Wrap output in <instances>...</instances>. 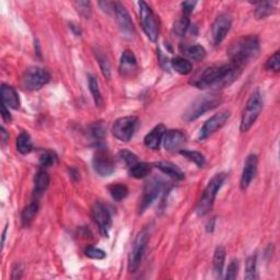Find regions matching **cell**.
Here are the masks:
<instances>
[{
    "mask_svg": "<svg viewBox=\"0 0 280 280\" xmlns=\"http://www.w3.org/2000/svg\"><path fill=\"white\" fill-rule=\"evenodd\" d=\"M23 269L20 265H15V267L12 269V276L11 279H20L22 276Z\"/></svg>",
    "mask_w": 280,
    "mask_h": 280,
    "instance_id": "cell-45",
    "label": "cell"
},
{
    "mask_svg": "<svg viewBox=\"0 0 280 280\" xmlns=\"http://www.w3.org/2000/svg\"><path fill=\"white\" fill-rule=\"evenodd\" d=\"M114 13H115L118 28L121 30L122 34L127 39H132L135 35V28L132 21L131 14H129V12L127 11L126 7L121 2H115V6H114Z\"/></svg>",
    "mask_w": 280,
    "mask_h": 280,
    "instance_id": "cell-15",
    "label": "cell"
},
{
    "mask_svg": "<svg viewBox=\"0 0 280 280\" xmlns=\"http://www.w3.org/2000/svg\"><path fill=\"white\" fill-rule=\"evenodd\" d=\"M196 3H197L196 1H184V2L182 3L183 14H184V15H187V17H189L190 13L194 11Z\"/></svg>",
    "mask_w": 280,
    "mask_h": 280,
    "instance_id": "cell-43",
    "label": "cell"
},
{
    "mask_svg": "<svg viewBox=\"0 0 280 280\" xmlns=\"http://www.w3.org/2000/svg\"><path fill=\"white\" fill-rule=\"evenodd\" d=\"M95 57L98 61V65L101 67L102 74L104 75L107 79L111 78V67H110V63H108V59L106 55L104 54V51H102L100 49L95 50Z\"/></svg>",
    "mask_w": 280,
    "mask_h": 280,
    "instance_id": "cell-35",
    "label": "cell"
},
{
    "mask_svg": "<svg viewBox=\"0 0 280 280\" xmlns=\"http://www.w3.org/2000/svg\"><path fill=\"white\" fill-rule=\"evenodd\" d=\"M92 164L95 172L103 178L112 175L115 171L114 159L105 148H97L94 155H93Z\"/></svg>",
    "mask_w": 280,
    "mask_h": 280,
    "instance_id": "cell-11",
    "label": "cell"
},
{
    "mask_svg": "<svg viewBox=\"0 0 280 280\" xmlns=\"http://www.w3.org/2000/svg\"><path fill=\"white\" fill-rule=\"evenodd\" d=\"M110 193H111L113 199H115L116 201H121L123 199H125L128 196L129 190L126 185L115 184V185L110 186Z\"/></svg>",
    "mask_w": 280,
    "mask_h": 280,
    "instance_id": "cell-36",
    "label": "cell"
},
{
    "mask_svg": "<svg viewBox=\"0 0 280 280\" xmlns=\"http://www.w3.org/2000/svg\"><path fill=\"white\" fill-rule=\"evenodd\" d=\"M225 261H226V250L224 246H217L214 255V272L217 277H221L222 273H224V267H225Z\"/></svg>",
    "mask_w": 280,
    "mask_h": 280,
    "instance_id": "cell-25",
    "label": "cell"
},
{
    "mask_svg": "<svg viewBox=\"0 0 280 280\" xmlns=\"http://www.w3.org/2000/svg\"><path fill=\"white\" fill-rule=\"evenodd\" d=\"M8 139H9V134L6 132V129L1 127L0 128V140H1L2 146H4V143L7 142Z\"/></svg>",
    "mask_w": 280,
    "mask_h": 280,
    "instance_id": "cell-46",
    "label": "cell"
},
{
    "mask_svg": "<svg viewBox=\"0 0 280 280\" xmlns=\"http://www.w3.org/2000/svg\"><path fill=\"white\" fill-rule=\"evenodd\" d=\"M180 153L182 154L184 158L189 160V161L194 162L197 165V167H199V168H203L205 163H206L205 155L203 153L198 152V151H190V150L182 149L180 151Z\"/></svg>",
    "mask_w": 280,
    "mask_h": 280,
    "instance_id": "cell-31",
    "label": "cell"
},
{
    "mask_svg": "<svg viewBox=\"0 0 280 280\" xmlns=\"http://www.w3.org/2000/svg\"><path fill=\"white\" fill-rule=\"evenodd\" d=\"M256 269H257V255L253 254L250 257L246 259V265H245V279L252 280L256 278Z\"/></svg>",
    "mask_w": 280,
    "mask_h": 280,
    "instance_id": "cell-34",
    "label": "cell"
},
{
    "mask_svg": "<svg viewBox=\"0 0 280 280\" xmlns=\"http://www.w3.org/2000/svg\"><path fill=\"white\" fill-rule=\"evenodd\" d=\"M58 162V155L53 150H45L40 155V163L43 168L53 167Z\"/></svg>",
    "mask_w": 280,
    "mask_h": 280,
    "instance_id": "cell-33",
    "label": "cell"
},
{
    "mask_svg": "<svg viewBox=\"0 0 280 280\" xmlns=\"http://www.w3.org/2000/svg\"><path fill=\"white\" fill-rule=\"evenodd\" d=\"M91 136L96 140H102L105 136V128L102 123H95L90 127Z\"/></svg>",
    "mask_w": 280,
    "mask_h": 280,
    "instance_id": "cell-39",
    "label": "cell"
},
{
    "mask_svg": "<svg viewBox=\"0 0 280 280\" xmlns=\"http://www.w3.org/2000/svg\"><path fill=\"white\" fill-rule=\"evenodd\" d=\"M0 95H1V104L6 105L8 108L18 110L20 107V97L17 90L13 87L6 84L1 85Z\"/></svg>",
    "mask_w": 280,
    "mask_h": 280,
    "instance_id": "cell-18",
    "label": "cell"
},
{
    "mask_svg": "<svg viewBox=\"0 0 280 280\" xmlns=\"http://www.w3.org/2000/svg\"><path fill=\"white\" fill-rule=\"evenodd\" d=\"M118 155H119V158H121L123 161L125 162V164L128 168L133 167L134 164H136L138 162L137 155L133 153L132 151H129V150H122V151H119Z\"/></svg>",
    "mask_w": 280,
    "mask_h": 280,
    "instance_id": "cell-37",
    "label": "cell"
},
{
    "mask_svg": "<svg viewBox=\"0 0 280 280\" xmlns=\"http://www.w3.org/2000/svg\"><path fill=\"white\" fill-rule=\"evenodd\" d=\"M237 272H238V261L237 259H232L227 269L226 279H235L237 276Z\"/></svg>",
    "mask_w": 280,
    "mask_h": 280,
    "instance_id": "cell-42",
    "label": "cell"
},
{
    "mask_svg": "<svg viewBox=\"0 0 280 280\" xmlns=\"http://www.w3.org/2000/svg\"><path fill=\"white\" fill-rule=\"evenodd\" d=\"M137 125L138 118L136 116H124L118 118L113 124V136L123 142H127L133 138Z\"/></svg>",
    "mask_w": 280,
    "mask_h": 280,
    "instance_id": "cell-9",
    "label": "cell"
},
{
    "mask_svg": "<svg viewBox=\"0 0 280 280\" xmlns=\"http://www.w3.org/2000/svg\"><path fill=\"white\" fill-rule=\"evenodd\" d=\"M89 88H90V92L93 96V100H94V103L96 106H102L103 105V97L101 94L100 88H98V82L96 80V78L94 76L90 75L89 76Z\"/></svg>",
    "mask_w": 280,
    "mask_h": 280,
    "instance_id": "cell-32",
    "label": "cell"
},
{
    "mask_svg": "<svg viewBox=\"0 0 280 280\" xmlns=\"http://www.w3.org/2000/svg\"><path fill=\"white\" fill-rule=\"evenodd\" d=\"M183 54L188 57L189 59L199 61L203 60L206 56V49L201 45L195 44V45H185L182 48Z\"/></svg>",
    "mask_w": 280,
    "mask_h": 280,
    "instance_id": "cell-26",
    "label": "cell"
},
{
    "mask_svg": "<svg viewBox=\"0 0 280 280\" xmlns=\"http://www.w3.org/2000/svg\"><path fill=\"white\" fill-rule=\"evenodd\" d=\"M49 175L44 170L39 171L34 178V196L38 199L42 196L49 186Z\"/></svg>",
    "mask_w": 280,
    "mask_h": 280,
    "instance_id": "cell-22",
    "label": "cell"
},
{
    "mask_svg": "<svg viewBox=\"0 0 280 280\" xmlns=\"http://www.w3.org/2000/svg\"><path fill=\"white\" fill-rule=\"evenodd\" d=\"M137 68L138 66H137L136 57H135L132 50L126 49L122 54L121 64H119V69H121L122 75L125 77L132 76L134 72L137 70Z\"/></svg>",
    "mask_w": 280,
    "mask_h": 280,
    "instance_id": "cell-20",
    "label": "cell"
},
{
    "mask_svg": "<svg viewBox=\"0 0 280 280\" xmlns=\"http://www.w3.org/2000/svg\"><path fill=\"white\" fill-rule=\"evenodd\" d=\"M266 69L274 72H278L280 70V53L278 50L267 60Z\"/></svg>",
    "mask_w": 280,
    "mask_h": 280,
    "instance_id": "cell-38",
    "label": "cell"
},
{
    "mask_svg": "<svg viewBox=\"0 0 280 280\" xmlns=\"http://www.w3.org/2000/svg\"><path fill=\"white\" fill-rule=\"evenodd\" d=\"M39 211V203L38 199L33 200L32 203H30L22 211L21 215V222L22 226L24 228H28L31 224H32L33 220L35 219V216Z\"/></svg>",
    "mask_w": 280,
    "mask_h": 280,
    "instance_id": "cell-23",
    "label": "cell"
},
{
    "mask_svg": "<svg viewBox=\"0 0 280 280\" xmlns=\"http://www.w3.org/2000/svg\"><path fill=\"white\" fill-rule=\"evenodd\" d=\"M150 236V230L149 228H144L141 232L137 235L136 240H135L131 254H129V261H128V269L131 273H135L138 269L140 263L142 261L144 251H146V246L148 244Z\"/></svg>",
    "mask_w": 280,
    "mask_h": 280,
    "instance_id": "cell-8",
    "label": "cell"
},
{
    "mask_svg": "<svg viewBox=\"0 0 280 280\" xmlns=\"http://www.w3.org/2000/svg\"><path fill=\"white\" fill-rule=\"evenodd\" d=\"M186 142V136L182 131L179 129H171L167 131L163 137V146L165 150L171 152L181 151Z\"/></svg>",
    "mask_w": 280,
    "mask_h": 280,
    "instance_id": "cell-16",
    "label": "cell"
},
{
    "mask_svg": "<svg viewBox=\"0 0 280 280\" xmlns=\"http://www.w3.org/2000/svg\"><path fill=\"white\" fill-rule=\"evenodd\" d=\"M151 164L146 162H137L129 168V175L135 179H143L151 172Z\"/></svg>",
    "mask_w": 280,
    "mask_h": 280,
    "instance_id": "cell-29",
    "label": "cell"
},
{
    "mask_svg": "<svg viewBox=\"0 0 280 280\" xmlns=\"http://www.w3.org/2000/svg\"><path fill=\"white\" fill-rule=\"evenodd\" d=\"M222 103V96L216 92L208 93V94L200 95L186 108L183 113V121L186 123H190L196 121L205 113L209 112L214 108H217Z\"/></svg>",
    "mask_w": 280,
    "mask_h": 280,
    "instance_id": "cell-3",
    "label": "cell"
},
{
    "mask_svg": "<svg viewBox=\"0 0 280 280\" xmlns=\"http://www.w3.org/2000/svg\"><path fill=\"white\" fill-rule=\"evenodd\" d=\"M275 9H276V2L275 1H261L255 3V14L256 19H265L271 15Z\"/></svg>",
    "mask_w": 280,
    "mask_h": 280,
    "instance_id": "cell-27",
    "label": "cell"
},
{
    "mask_svg": "<svg viewBox=\"0 0 280 280\" xmlns=\"http://www.w3.org/2000/svg\"><path fill=\"white\" fill-rule=\"evenodd\" d=\"M214 226H215V218H212L211 219V224H210V221H209V224L208 226H207V231H212L214 230Z\"/></svg>",
    "mask_w": 280,
    "mask_h": 280,
    "instance_id": "cell-47",
    "label": "cell"
},
{
    "mask_svg": "<svg viewBox=\"0 0 280 280\" xmlns=\"http://www.w3.org/2000/svg\"><path fill=\"white\" fill-rule=\"evenodd\" d=\"M171 66H172V68L180 75H189L190 72L193 71V65H191L190 61L180 56L174 57V58L171 60Z\"/></svg>",
    "mask_w": 280,
    "mask_h": 280,
    "instance_id": "cell-24",
    "label": "cell"
},
{
    "mask_svg": "<svg viewBox=\"0 0 280 280\" xmlns=\"http://www.w3.org/2000/svg\"><path fill=\"white\" fill-rule=\"evenodd\" d=\"M1 117L6 123H11V121H12V117H11V115H10L9 108L3 104H1Z\"/></svg>",
    "mask_w": 280,
    "mask_h": 280,
    "instance_id": "cell-44",
    "label": "cell"
},
{
    "mask_svg": "<svg viewBox=\"0 0 280 280\" xmlns=\"http://www.w3.org/2000/svg\"><path fill=\"white\" fill-rule=\"evenodd\" d=\"M231 116L230 111H222L215 114L214 116H211L208 121H207L204 126L201 127L198 139L199 140H205L208 137H210L211 135H214L218 129H220L222 126H225V124L228 122V119Z\"/></svg>",
    "mask_w": 280,
    "mask_h": 280,
    "instance_id": "cell-14",
    "label": "cell"
},
{
    "mask_svg": "<svg viewBox=\"0 0 280 280\" xmlns=\"http://www.w3.org/2000/svg\"><path fill=\"white\" fill-rule=\"evenodd\" d=\"M263 106H264V101H263L262 93L259 92V90L254 91L251 96L248 97L246 105L242 113L241 125H240V129L242 133H246L252 128V126L255 124L256 119L258 118L259 114L262 113Z\"/></svg>",
    "mask_w": 280,
    "mask_h": 280,
    "instance_id": "cell-5",
    "label": "cell"
},
{
    "mask_svg": "<svg viewBox=\"0 0 280 280\" xmlns=\"http://www.w3.org/2000/svg\"><path fill=\"white\" fill-rule=\"evenodd\" d=\"M75 7L85 18H89L91 15V3L89 1H77L75 2Z\"/></svg>",
    "mask_w": 280,
    "mask_h": 280,
    "instance_id": "cell-41",
    "label": "cell"
},
{
    "mask_svg": "<svg viewBox=\"0 0 280 280\" xmlns=\"http://www.w3.org/2000/svg\"><path fill=\"white\" fill-rule=\"evenodd\" d=\"M155 168L159 169L161 171L162 173H164L165 175L170 176V178H172L173 180L176 181H182L185 178V174L182 170H181L178 165L172 163V162H169V161H160L154 163Z\"/></svg>",
    "mask_w": 280,
    "mask_h": 280,
    "instance_id": "cell-21",
    "label": "cell"
},
{
    "mask_svg": "<svg viewBox=\"0 0 280 280\" xmlns=\"http://www.w3.org/2000/svg\"><path fill=\"white\" fill-rule=\"evenodd\" d=\"M15 146H17V150L21 154H29L33 150L32 139H31L30 135L28 133L22 132L17 137Z\"/></svg>",
    "mask_w": 280,
    "mask_h": 280,
    "instance_id": "cell-28",
    "label": "cell"
},
{
    "mask_svg": "<svg viewBox=\"0 0 280 280\" xmlns=\"http://www.w3.org/2000/svg\"><path fill=\"white\" fill-rule=\"evenodd\" d=\"M259 40L256 35H244L235 39L228 48L230 63L243 68L259 53Z\"/></svg>",
    "mask_w": 280,
    "mask_h": 280,
    "instance_id": "cell-2",
    "label": "cell"
},
{
    "mask_svg": "<svg viewBox=\"0 0 280 280\" xmlns=\"http://www.w3.org/2000/svg\"><path fill=\"white\" fill-rule=\"evenodd\" d=\"M227 179V174L221 172L216 174L214 178H212L208 185L206 186V188L204 190L203 195H201L200 199L198 201V205H197L196 212L199 217L206 216L208 212L212 209L214 207L216 197L218 195V191L220 190L222 184L225 183V181Z\"/></svg>",
    "mask_w": 280,
    "mask_h": 280,
    "instance_id": "cell-4",
    "label": "cell"
},
{
    "mask_svg": "<svg viewBox=\"0 0 280 280\" xmlns=\"http://www.w3.org/2000/svg\"><path fill=\"white\" fill-rule=\"evenodd\" d=\"M257 165H258V158L256 154H250L245 160L244 168L242 171L241 175V181H240V186L242 190H245L250 184L252 183V181L254 180L257 172Z\"/></svg>",
    "mask_w": 280,
    "mask_h": 280,
    "instance_id": "cell-17",
    "label": "cell"
},
{
    "mask_svg": "<svg viewBox=\"0 0 280 280\" xmlns=\"http://www.w3.org/2000/svg\"><path fill=\"white\" fill-rule=\"evenodd\" d=\"M92 218L97 225L101 234L104 237H108V232L112 227V218L110 211L100 201H95L92 206Z\"/></svg>",
    "mask_w": 280,
    "mask_h": 280,
    "instance_id": "cell-13",
    "label": "cell"
},
{
    "mask_svg": "<svg viewBox=\"0 0 280 280\" xmlns=\"http://www.w3.org/2000/svg\"><path fill=\"white\" fill-rule=\"evenodd\" d=\"M242 68L229 63L220 66H211L200 70L191 78L189 84L200 90H220L231 86L237 80Z\"/></svg>",
    "mask_w": 280,
    "mask_h": 280,
    "instance_id": "cell-1",
    "label": "cell"
},
{
    "mask_svg": "<svg viewBox=\"0 0 280 280\" xmlns=\"http://www.w3.org/2000/svg\"><path fill=\"white\" fill-rule=\"evenodd\" d=\"M138 6H139L140 23H141L143 32L151 42H155L159 38V32H160L159 19L147 2L139 1Z\"/></svg>",
    "mask_w": 280,
    "mask_h": 280,
    "instance_id": "cell-6",
    "label": "cell"
},
{
    "mask_svg": "<svg viewBox=\"0 0 280 280\" xmlns=\"http://www.w3.org/2000/svg\"><path fill=\"white\" fill-rule=\"evenodd\" d=\"M232 27V17L227 12L220 13L211 25L210 39L214 46H218L226 39L227 34Z\"/></svg>",
    "mask_w": 280,
    "mask_h": 280,
    "instance_id": "cell-12",
    "label": "cell"
},
{
    "mask_svg": "<svg viewBox=\"0 0 280 280\" xmlns=\"http://www.w3.org/2000/svg\"><path fill=\"white\" fill-rule=\"evenodd\" d=\"M50 81L49 72L42 67H30L25 70L22 77V85L24 89L29 91H36L42 89Z\"/></svg>",
    "mask_w": 280,
    "mask_h": 280,
    "instance_id": "cell-7",
    "label": "cell"
},
{
    "mask_svg": "<svg viewBox=\"0 0 280 280\" xmlns=\"http://www.w3.org/2000/svg\"><path fill=\"white\" fill-rule=\"evenodd\" d=\"M86 256L92 259H103L106 257V253L104 251L100 250V248L94 247V246H89L86 248L85 251Z\"/></svg>",
    "mask_w": 280,
    "mask_h": 280,
    "instance_id": "cell-40",
    "label": "cell"
},
{
    "mask_svg": "<svg viewBox=\"0 0 280 280\" xmlns=\"http://www.w3.org/2000/svg\"><path fill=\"white\" fill-rule=\"evenodd\" d=\"M164 187V182L158 178L150 179L148 182L144 184L141 199H140L139 205V214L146 211L147 208L152 205L153 201L158 198V196L161 193Z\"/></svg>",
    "mask_w": 280,
    "mask_h": 280,
    "instance_id": "cell-10",
    "label": "cell"
},
{
    "mask_svg": "<svg viewBox=\"0 0 280 280\" xmlns=\"http://www.w3.org/2000/svg\"><path fill=\"white\" fill-rule=\"evenodd\" d=\"M165 132H167V128H165L162 124L155 126L152 131L147 134L146 137H144V146L151 150H159L160 144L163 141Z\"/></svg>",
    "mask_w": 280,
    "mask_h": 280,
    "instance_id": "cell-19",
    "label": "cell"
},
{
    "mask_svg": "<svg viewBox=\"0 0 280 280\" xmlns=\"http://www.w3.org/2000/svg\"><path fill=\"white\" fill-rule=\"evenodd\" d=\"M190 27V20L187 15H182V17L176 20L173 25V32L178 36H184Z\"/></svg>",
    "mask_w": 280,
    "mask_h": 280,
    "instance_id": "cell-30",
    "label": "cell"
}]
</instances>
